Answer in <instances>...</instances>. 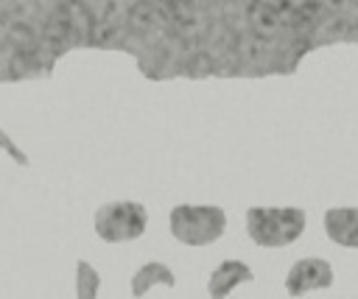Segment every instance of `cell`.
<instances>
[{
    "label": "cell",
    "mask_w": 358,
    "mask_h": 299,
    "mask_svg": "<svg viewBox=\"0 0 358 299\" xmlns=\"http://www.w3.org/2000/svg\"><path fill=\"white\" fill-rule=\"evenodd\" d=\"M252 277H255V274L249 271V265H243V263H238V260H227V263H221V265L213 271L207 291H210V296L221 299V296H229L235 285L252 282Z\"/></svg>",
    "instance_id": "8992f818"
},
{
    "label": "cell",
    "mask_w": 358,
    "mask_h": 299,
    "mask_svg": "<svg viewBox=\"0 0 358 299\" xmlns=\"http://www.w3.org/2000/svg\"><path fill=\"white\" fill-rule=\"evenodd\" d=\"M305 229L299 207H252L246 212V232L257 246H288Z\"/></svg>",
    "instance_id": "6da1fadb"
},
{
    "label": "cell",
    "mask_w": 358,
    "mask_h": 299,
    "mask_svg": "<svg viewBox=\"0 0 358 299\" xmlns=\"http://www.w3.org/2000/svg\"><path fill=\"white\" fill-rule=\"evenodd\" d=\"M145 207L137 201H117V204H106L95 212V232L109 240V243H123V240H134L143 235L145 229Z\"/></svg>",
    "instance_id": "3957f363"
},
{
    "label": "cell",
    "mask_w": 358,
    "mask_h": 299,
    "mask_svg": "<svg viewBox=\"0 0 358 299\" xmlns=\"http://www.w3.org/2000/svg\"><path fill=\"white\" fill-rule=\"evenodd\" d=\"M333 285V268L327 260L322 257H305V260H296L285 277V288L291 296H302V293H310V291H322V288H330Z\"/></svg>",
    "instance_id": "277c9868"
},
{
    "label": "cell",
    "mask_w": 358,
    "mask_h": 299,
    "mask_svg": "<svg viewBox=\"0 0 358 299\" xmlns=\"http://www.w3.org/2000/svg\"><path fill=\"white\" fill-rule=\"evenodd\" d=\"M154 285H173V274L162 265V263H148V265H143L137 274H134V282H131V291H134V296H143V293H148Z\"/></svg>",
    "instance_id": "52a82bcc"
},
{
    "label": "cell",
    "mask_w": 358,
    "mask_h": 299,
    "mask_svg": "<svg viewBox=\"0 0 358 299\" xmlns=\"http://www.w3.org/2000/svg\"><path fill=\"white\" fill-rule=\"evenodd\" d=\"M78 277H81V279H78V293H81V296H92V293H95V285H98V277L92 274V268H90L87 263L78 265Z\"/></svg>",
    "instance_id": "ba28073f"
},
{
    "label": "cell",
    "mask_w": 358,
    "mask_h": 299,
    "mask_svg": "<svg viewBox=\"0 0 358 299\" xmlns=\"http://www.w3.org/2000/svg\"><path fill=\"white\" fill-rule=\"evenodd\" d=\"M327 238L338 246L358 249V207H333L324 215Z\"/></svg>",
    "instance_id": "5b68a950"
},
{
    "label": "cell",
    "mask_w": 358,
    "mask_h": 299,
    "mask_svg": "<svg viewBox=\"0 0 358 299\" xmlns=\"http://www.w3.org/2000/svg\"><path fill=\"white\" fill-rule=\"evenodd\" d=\"M227 215L213 204H179L171 212V232L187 246H207L224 235Z\"/></svg>",
    "instance_id": "7a4b0ae2"
}]
</instances>
